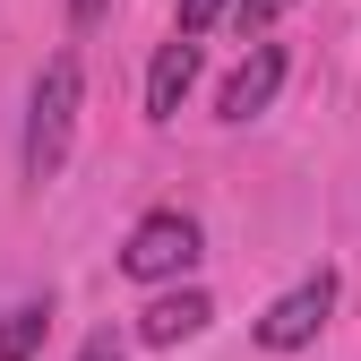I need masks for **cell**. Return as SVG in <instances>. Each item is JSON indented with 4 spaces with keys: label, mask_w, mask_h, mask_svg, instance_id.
Masks as SVG:
<instances>
[{
    "label": "cell",
    "mask_w": 361,
    "mask_h": 361,
    "mask_svg": "<svg viewBox=\"0 0 361 361\" xmlns=\"http://www.w3.org/2000/svg\"><path fill=\"white\" fill-rule=\"evenodd\" d=\"M207 319H215V301H207L198 284H180V293H164L147 319H138V336H147V344H190Z\"/></svg>",
    "instance_id": "6"
},
{
    "label": "cell",
    "mask_w": 361,
    "mask_h": 361,
    "mask_svg": "<svg viewBox=\"0 0 361 361\" xmlns=\"http://www.w3.org/2000/svg\"><path fill=\"white\" fill-rule=\"evenodd\" d=\"M276 86H284V43H250V61L224 78L215 112H224V121H258L267 104H276Z\"/></svg>",
    "instance_id": "4"
},
{
    "label": "cell",
    "mask_w": 361,
    "mask_h": 361,
    "mask_svg": "<svg viewBox=\"0 0 361 361\" xmlns=\"http://www.w3.org/2000/svg\"><path fill=\"white\" fill-rule=\"evenodd\" d=\"M78 361H129V353H121V336L104 327V336H86V344H78Z\"/></svg>",
    "instance_id": "10"
},
{
    "label": "cell",
    "mask_w": 361,
    "mask_h": 361,
    "mask_svg": "<svg viewBox=\"0 0 361 361\" xmlns=\"http://www.w3.org/2000/svg\"><path fill=\"white\" fill-rule=\"evenodd\" d=\"M327 319H336V276L319 267V276H301L284 301H267V319H258V344H267V353H301V344L319 336Z\"/></svg>",
    "instance_id": "3"
},
{
    "label": "cell",
    "mask_w": 361,
    "mask_h": 361,
    "mask_svg": "<svg viewBox=\"0 0 361 361\" xmlns=\"http://www.w3.org/2000/svg\"><path fill=\"white\" fill-rule=\"evenodd\" d=\"M104 9H112V0H69V26H95Z\"/></svg>",
    "instance_id": "11"
},
{
    "label": "cell",
    "mask_w": 361,
    "mask_h": 361,
    "mask_svg": "<svg viewBox=\"0 0 361 361\" xmlns=\"http://www.w3.org/2000/svg\"><path fill=\"white\" fill-rule=\"evenodd\" d=\"M198 267V215H180V207H155L129 224V241H121V276L129 284H172V276H190Z\"/></svg>",
    "instance_id": "2"
},
{
    "label": "cell",
    "mask_w": 361,
    "mask_h": 361,
    "mask_svg": "<svg viewBox=\"0 0 361 361\" xmlns=\"http://www.w3.org/2000/svg\"><path fill=\"white\" fill-rule=\"evenodd\" d=\"M276 9H284V0H233V26H241V35H258Z\"/></svg>",
    "instance_id": "9"
},
{
    "label": "cell",
    "mask_w": 361,
    "mask_h": 361,
    "mask_svg": "<svg viewBox=\"0 0 361 361\" xmlns=\"http://www.w3.org/2000/svg\"><path fill=\"white\" fill-rule=\"evenodd\" d=\"M43 327H52V310H43V301H26V310H9V319H0V361H35V344H43Z\"/></svg>",
    "instance_id": "7"
},
{
    "label": "cell",
    "mask_w": 361,
    "mask_h": 361,
    "mask_svg": "<svg viewBox=\"0 0 361 361\" xmlns=\"http://www.w3.org/2000/svg\"><path fill=\"white\" fill-rule=\"evenodd\" d=\"M190 86H198V35H172L155 52V69H147V121H172Z\"/></svg>",
    "instance_id": "5"
},
{
    "label": "cell",
    "mask_w": 361,
    "mask_h": 361,
    "mask_svg": "<svg viewBox=\"0 0 361 361\" xmlns=\"http://www.w3.org/2000/svg\"><path fill=\"white\" fill-rule=\"evenodd\" d=\"M78 95H86L78 52H52V61H43V78H35V104H26V180H52V172L69 164Z\"/></svg>",
    "instance_id": "1"
},
{
    "label": "cell",
    "mask_w": 361,
    "mask_h": 361,
    "mask_svg": "<svg viewBox=\"0 0 361 361\" xmlns=\"http://www.w3.org/2000/svg\"><path fill=\"white\" fill-rule=\"evenodd\" d=\"M224 9H233V0H180V26H172V35H207Z\"/></svg>",
    "instance_id": "8"
}]
</instances>
